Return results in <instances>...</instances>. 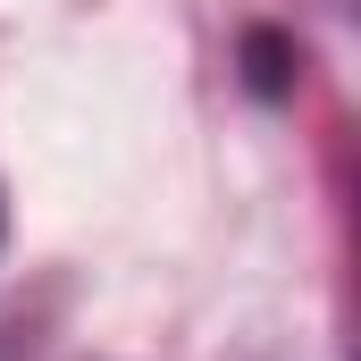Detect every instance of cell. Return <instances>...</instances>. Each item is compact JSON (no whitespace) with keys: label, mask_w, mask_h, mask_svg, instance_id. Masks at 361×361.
<instances>
[{"label":"cell","mask_w":361,"mask_h":361,"mask_svg":"<svg viewBox=\"0 0 361 361\" xmlns=\"http://www.w3.org/2000/svg\"><path fill=\"white\" fill-rule=\"evenodd\" d=\"M252 85H261V92H286V51H277L269 34H252Z\"/></svg>","instance_id":"cell-1"}]
</instances>
